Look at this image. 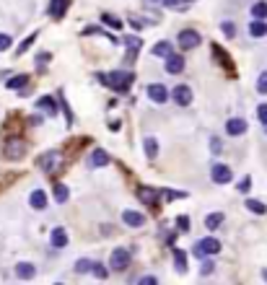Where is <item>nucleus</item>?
I'll use <instances>...</instances> for the list:
<instances>
[{
    "label": "nucleus",
    "instance_id": "1",
    "mask_svg": "<svg viewBox=\"0 0 267 285\" xmlns=\"http://www.w3.org/2000/svg\"><path fill=\"white\" fill-rule=\"evenodd\" d=\"M99 78H101L104 86L112 88V91H117V94H125V91L133 86V81H135V75L130 70H112V73L99 75Z\"/></svg>",
    "mask_w": 267,
    "mask_h": 285
},
{
    "label": "nucleus",
    "instance_id": "2",
    "mask_svg": "<svg viewBox=\"0 0 267 285\" xmlns=\"http://www.w3.org/2000/svg\"><path fill=\"white\" fill-rule=\"evenodd\" d=\"M192 252H195L197 257H213V254H218V252H220V241H218V238H213V236L200 238V241L195 244Z\"/></svg>",
    "mask_w": 267,
    "mask_h": 285
},
{
    "label": "nucleus",
    "instance_id": "3",
    "mask_svg": "<svg viewBox=\"0 0 267 285\" xmlns=\"http://www.w3.org/2000/svg\"><path fill=\"white\" fill-rule=\"evenodd\" d=\"M24 151H26V145H24V140H21V138H10V140H5V145H3V156L8 158V161H16V158H21V156H24Z\"/></svg>",
    "mask_w": 267,
    "mask_h": 285
},
{
    "label": "nucleus",
    "instance_id": "4",
    "mask_svg": "<svg viewBox=\"0 0 267 285\" xmlns=\"http://www.w3.org/2000/svg\"><path fill=\"white\" fill-rule=\"evenodd\" d=\"M109 265H112V270H117V272L127 270V265H130V252H127L125 246H117L112 252V257H109Z\"/></svg>",
    "mask_w": 267,
    "mask_h": 285
},
{
    "label": "nucleus",
    "instance_id": "5",
    "mask_svg": "<svg viewBox=\"0 0 267 285\" xmlns=\"http://www.w3.org/2000/svg\"><path fill=\"white\" fill-rule=\"evenodd\" d=\"M210 176H213V181L215 184H228L231 179H234V171H231V166H226V164H213V169H210Z\"/></svg>",
    "mask_w": 267,
    "mask_h": 285
},
{
    "label": "nucleus",
    "instance_id": "6",
    "mask_svg": "<svg viewBox=\"0 0 267 285\" xmlns=\"http://www.w3.org/2000/svg\"><path fill=\"white\" fill-rule=\"evenodd\" d=\"M145 96L153 101V104H164V101H169V91H166V86H161V83H150L145 88Z\"/></svg>",
    "mask_w": 267,
    "mask_h": 285
},
{
    "label": "nucleus",
    "instance_id": "7",
    "mask_svg": "<svg viewBox=\"0 0 267 285\" xmlns=\"http://www.w3.org/2000/svg\"><path fill=\"white\" fill-rule=\"evenodd\" d=\"M200 42H202V39H200V34H197L195 29H184V31L179 34V47H182V50H195Z\"/></svg>",
    "mask_w": 267,
    "mask_h": 285
},
{
    "label": "nucleus",
    "instance_id": "8",
    "mask_svg": "<svg viewBox=\"0 0 267 285\" xmlns=\"http://www.w3.org/2000/svg\"><path fill=\"white\" fill-rule=\"evenodd\" d=\"M60 153H57V151H50V153H44L42 158H39V166L44 169V174H52V171L57 169V166H60Z\"/></svg>",
    "mask_w": 267,
    "mask_h": 285
},
{
    "label": "nucleus",
    "instance_id": "9",
    "mask_svg": "<svg viewBox=\"0 0 267 285\" xmlns=\"http://www.w3.org/2000/svg\"><path fill=\"white\" fill-rule=\"evenodd\" d=\"M171 99L177 101L179 107H190V101H192V88L182 83V86H177V88L171 91Z\"/></svg>",
    "mask_w": 267,
    "mask_h": 285
},
{
    "label": "nucleus",
    "instance_id": "10",
    "mask_svg": "<svg viewBox=\"0 0 267 285\" xmlns=\"http://www.w3.org/2000/svg\"><path fill=\"white\" fill-rule=\"evenodd\" d=\"M184 70V57L182 55H169L166 57V73H171V75H179Z\"/></svg>",
    "mask_w": 267,
    "mask_h": 285
},
{
    "label": "nucleus",
    "instance_id": "11",
    "mask_svg": "<svg viewBox=\"0 0 267 285\" xmlns=\"http://www.w3.org/2000/svg\"><path fill=\"white\" fill-rule=\"evenodd\" d=\"M29 205L34 210H44V208H47V192H44V189H34L29 195Z\"/></svg>",
    "mask_w": 267,
    "mask_h": 285
},
{
    "label": "nucleus",
    "instance_id": "12",
    "mask_svg": "<svg viewBox=\"0 0 267 285\" xmlns=\"http://www.w3.org/2000/svg\"><path fill=\"white\" fill-rule=\"evenodd\" d=\"M249 37L254 39H265L267 37V21L265 18H254L249 24Z\"/></svg>",
    "mask_w": 267,
    "mask_h": 285
},
{
    "label": "nucleus",
    "instance_id": "13",
    "mask_svg": "<svg viewBox=\"0 0 267 285\" xmlns=\"http://www.w3.org/2000/svg\"><path fill=\"white\" fill-rule=\"evenodd\" d=\"M226 132L234 135V138H236V135H244V132H247V119H241V117L228 119V122H226Z\"/></svg>",
    "mask_w": 267,
    "mask_h": 285
},
{
    "label": "nucleus",
    "instance_id": "14",
    "mask_svg": "<svg viewBox=\"0 0 267 285\" xmlns=\"http://www.w3.org/2000/svg\"><path fill=\"white\" fill-rule=\"evenodd\" d=\"M67 5H70V0H50V8H47V13L52 18H63L65 16V10Z\"/></svg>",
    "mask_w": 267,
    "mask_h": 285
},
{
    "label": "nucleus",
    "instance_id": "15",
    "mask_svg": "<svg viewBox=\"0 0 267 285\" xmlns=\"http://www.w3.org/2000/svg\"><path fill=\"white\" fill-rule=\"evenodd\" d=\"M122 221L130 226V228H140V226L145 223L143 213H135V210H125V213H122Z\"/></svg>",
    "mask_w": 267,
    "mask_h": 285
},
{
    "label": "nucleus",
    "instance_id": "16",
    "mask_svg": "<svg viewBox=\"0 0 267 285\" xmlns=\"http://www.w3.org/2000/svg\"><path fill=\"white\" fill-rule=\"evenodd\" d=\"M50 244L55 246V249H63L65 244H67V231L60 226V228H55L52 231V236H50Z\"/></svg>",
    "mask_w": 267,
    "mask_h": 285
},
{
    "label": "nucleus",
    "instance_id": "17",
    "mask_svg": "<svg viewBox=\"0 0 267 285\" xmlns=\"http://www.w3.org/2000/svg\"><path fill=\"white\" fill-rule=\"evenodd\" d=\"M16 275L24 278V280H31L34 275H37V267H34L31 262H21V265H16Z\"/></svg>",
    "mask_w": 267,
    "mask_h": 285
},
{
    "label": "nucleus",
    "instance_id": "18",
    "mask_svg": "<svg viewBox=\"0 0 267 285\" xmlns=\"http://www.w3.org/2000/svg\"><path fill=\"white\" fill-rule=\"evenodd\" d=\"M107 164H109V153L101 151V148H96V151L91 153V166H94V169H101V166H107Z\"/></svg>",
    "mask_w": 267,
    "mask_h": 285
},
{
    "label": "nucleus",
    "instance_id": "19",
    "mask_svg": "<svg viewBox=\"0 0 267 285\" xmlns=\"http://www.w3.org/2000/svg\"><path fill=\"white\" fill-rule=\"evenodd\" d=\"M220 223H223V213H210L205 218V228L207 231H215V228H220Z\"/></svg>",
    "mask_w": 267,
    "mask_h": 285
},
{
    "label": "nucleus",
    "instance_id": "20",
    "mask_svg": "<svg viewBox=\"0 0 267 285\" xmlns=\"http://www.w3.org/2000/svg\"><path fill=\"white\" fill-rule=\"evenodd\" d=\"M171 42H158V44H153V50H150V52H153V57H169L171 55Z\"/></svg>",
    "mask_w": 267,
    "mask_h": 285
},
{
    "label": "nucleus",
    "instance_id": "21",
    "mask_svg": "<svg viewBox=\"0 0 267 285\" xmlns=\"http://www.w3.org/2000/svg\"><path fill=\"white\" fill-rule=\"evenodd\" d=\"M252 16H254V18H265V21H267V0H257V3L252 5Z\"/></svg>",
    "mask_w": 267,
    "mask_h": 285
},
{
    "label": "nucleus",
    "instance_id": "22",
    "mask_svg": "<svg viewBox=\"0 0 267 285\" xmlns=\"http://www.w3.org/2000/svg\"><path fill=\"white\" fill-rule=\"evenodd\" d=\"M174 265H177V270H179V272L187 270V254H184L182 249H174Z\"/></svg>",
    "mask_w": 267,
    "mask_h": 285
},
{
    "label": "nucleus",
    "instance_id": "23",
    "mask_svg": "<svg viewBox=\"0 0 267 285\" xmlns=\"http://www.w3.org/2000/svg\"><path fill=\"white\" fill-rule=\"evenodd\" d=\"M145 156L150 158V161H153V158L158 156V143H156V138H145Z\"/></svg>",
    "mask_w": 267,
    "mask_h": 285
},
{
    "label": "nucleus",
    "instance_id": "24",
    "mask_svg": "<svg viewBox=\"0 0 267 285\" xmlns=\"http://www.w3.org/2000/svg\"><path fill=\"white\" fill-rule=\"evenodd\" d=\"M37 104H39V109H47V114H50V117H55V114H57V107H55L52 96H44V99H39Z\"/></svg>",
    "mask_w": 267,
    "mask_h": 285
},
{
    "label": "nucleus",
    "instance_id": "25",
    "mask_svg": "<svg viewBox=\"0 0 267 285\" xmlns=\"http://www.w3.org/2000/svg\"><path fill=\"white\" fill-rule=\"evenodd\" d=\"M137 197H140L143 202H150V205H156V200H158V192L156 189H140V192H137Z\"/></svg>",
    "mask_w": 267,
    "mask_h": 285
},
{
    "label": "nucleus",
    "instance_id": "26",
    "mask_svg": "<svg viewBox=\"0 0 267 285\" xmlns=\"http://www.w3.org/2000/svg\"><path fill=\"white\" fill-rule=\"evenodd\" d=\"M247 208H249L252 213H257V215H265V213H267V205L260 202V200H247Z\"/></svg>",
    "mask_w": 267,
    "mask_h": 285
},
{
    "label": "nucleus",
    "instance_id": "27",
    "mask_svg": "<svg viewBox=\"0 0 267 285\" xmlns=\"http://www.w3.org/2000/svg\"><path fill=\"white\" fill-rule=\"evenodd\" d=\"M5 86H8V88H24V86H26V75H13Z\"/></svg>",
    "mask_w": 267,
    "mask_h": 285
},
{
    "label": "nucleus",
    "instance_id": "28",
    "mask_svg": "<svg viewBox=\"0 0 267 285\" xmlns=\"http://www.w3.org/2000/svg\"><path fill=\"white\" fill-rule=\"evenodd\" d=\"M55 197H57V202H65L67 197H70V192H67L65 184H57V187H55Z\"/></svg>",
    "mask_w": 267,
    "mask_h": 285
},
{
    "label": "nucleus",
    "instance_id": "29",
    "mask_svg": "<svg viewBox=\"0 0 267 285\" xmlns=\"http://www.w3.org/2000/svg\"><path fill=\"white\" fill-rule=\"evenodd\" d=\"M101 21H104V24H109L112 29H122V21H120V18H114L112 13H104V16H101Z\"/></svg>",
    "mask_w": 267,
    "mask_h": 285
},
{
    "label": "nucleus",
    "instance_id": "30",
    "mask_svg": "<svg viewBox=\"0 0 267 285\" xmlns=\"http://www.w3.org/2000/svg\"><path fill=\"white\" fill-rule=\"evenodd\" d=\"M91 272H94V275H96V278H101V280H104V278H107V275H109V270H107V267H104V265H101V262H94V267H91Z\"/></svg>",
    "mask_w": 267,
    "mask_h": 285
},
{
    "label": "nucleus",
    "instance_id": "31",
    "mask_svg": "<svg viewBox=\"0 0 267 285\" xmlns=\"http://www.w3.org/2000/svg\"><path fill=\"white\" fill-rule=\"evenodd\" d=\"M91 267H94L91 259H78L75 262V272H91Z\"/></svg>",
    "mask_w": 267,
    "mask_h": 285
},
{
    "label": "nucleus",
    "instance_id": "32",
    "mask_svg": "<svg viewBox=\"0 0 267 285\" xmlns=\"http://www.w3.org/2000/svg\"><path fill=\"white\" fill-rule=\"evenodd\" d=\"M257 91H260V94H267V73H260V78H257Z\"/></svg>",
    "mask_w": 267,
    "mask_h": 285
},
{
    "label": "nucleus",
    "instance_id": "33",
    "mask_svg": "<svg viewBox=\"0 0 267 285\" xmlns=\"http://www.w3.org/2000/svg\"><path fill=\"white\" fill-rule=\"evenodd\" d=\"M10 44H13V39H10L8 34H0V52H5V50H10Z\"/></svg>",
    "mask_w": 267,
    "mask_h": 285
},
{
    "label": "nucleus",
    "instance_id": "34",
    "mask_svg": "<svg viewBox=\"0 0 267 285\" xmlns=\"http://www.w3.org/2000/svg\"><path fill=\"white\" fill-rule=\"evenodd\" d=\"M257 119L267 127V104H260V107H257Z\"/></svg>",
    "mask_w": 267,
    "mask_h": 285
},
{
    "label": "nucleus",
    "instance_id": "35",
    "mask_svg": "<svg viewBox=\"0 0 267 285\" xmlns=\"http://www.w3.org/2000/svg\"><path fill=\"white\" fill-rule=\"evenodd\" d=\"M213 270H215V262H213V259H205V262H202V270H200V272H202V275H210Z\"/></svg>",
    "mask_w": 267,
    "mask_h": 285
},
{
    "label": "nucleus",
    "instance_id": "36",
    "mask_svg": "<svg viewBox=\"0 0 267 285\" xmlns=\"http://www.w3.org/2000/svg\"><path fill=\"white\" fill-rule=\"evenodd\" d=\"M34 39H37V34H31V37H29L26 42H21V44H18V52L24 55V50H29V47H31V44H34Z\"/></svg>",
    "mask_w": 267,
    "mask_h": 285
},
{
    "label": "nucleus",
    "instance_id": "37",
    "mask_svg": "<svg viewBox=\"0 0 267 285\" xmlns=\"http://www.w3.org/2000/svg\"><path fill=\"white\" fill-rule=\"evenodd\" d=\"M161 195H164L166 200H179V197H184V192H171V189H164Z\"/></svg>",
    "mask_w": 267,
    "mask_h": 285
},
{
    "label": "nucleus",
    "instance_id": "38",
    "mask_svg": "<svg viewBox=\"0 0 267 285\" xmlns=\"http://www.w3.org/2000/svg\"><path fill=\"white\" fill-rule=\"evenodd\" d=\"M220 29H223V34H226V37H236V26H234V24H228V21H226V24L220 26Z\"/></svg>",
    "mask_w": 267,
    "mask_h": 285
},
{
    "label": "nucleus",
    "instance_id": "39",
    "mask_svg": "<svg viewBox=\"0 0 267 285\" xmlns=\"http://www.w3.org/2000/svg\"><path fill=\"white\" fill-rule=\"evenodd\" d=\"M249 187H252V176H244L239 181V192H249Z\"/></svg>",
    "mask_w": 267,
    "mask_h": 285
},
{
    "label": "nucleus",
    "instance_id": "40",
    "mask_svg": "<svg viewBox=\"0 0 267 285\" xmlns=\"http://www.w3.org/2000/svg\"><path fill=\"white\" fill-rule=\"evenodd\" d=\"M177 223H179V231H187V228H190V218H187V215H179Z\"/></svg>",
    "mask_w": 267,
    "mask_h": 285
},
{
    "label": "nucleus",
    "instance_id": "41",
    "mask_svg": "<svg viewBox=\"0 0 267 285\" xmlns=\"http://www.w3.org/2000/svg\"><path fill=\"white\" fill-rule=\"evenodd\" d=\"M156 278H140V285H153Z\"/></svg>",
    "mask_w": 267,
    "mask_h": 285
},
{
    "label": "nucleus",
    "instance_id": "42",
    "mask_svg": "<svg viewBox=\"0 0 267 285\" xmlns=\"http://www.w3.org/2000/svg\"><path fill=\"white\" fill-rule=\"evenodd\" d=\"M262 278H265V280H267V270H265V272H262Z\"/></svg>",
    "mask_w": 267,
    "mask_h": 285
}]
</instances>
